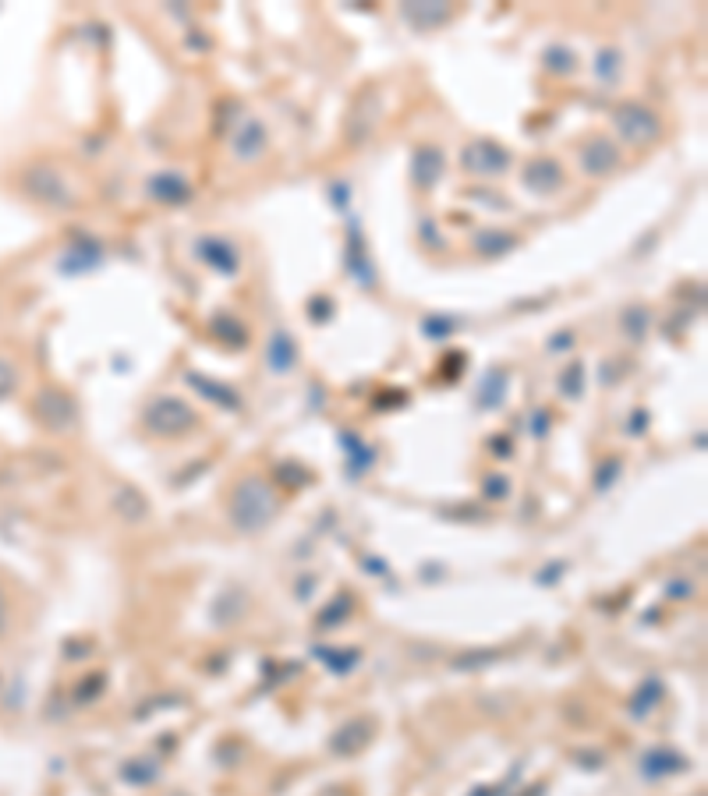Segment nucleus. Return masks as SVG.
<instances>
[{"label": "nucleus", "mask_w": 708, "mask_h": 796, "mask_svg": "<svg viewBox=\"0 0 708 796\" xmlns=\"http://www.w3.org/2000/svg\"><path fill=\"white\" fill-rule=\"evenodd\" d=\"M273 510H277V500L270 496L266 482H259V478H245V482H238V489H234V496H231V517H234L238 528L241 531L266 528L270 517H273Z\"/></svg>", "instance_id": "nucleus-1"}, {"label": "nucleus", "mask_w": 708, "mask_h": 796, "mask_svg": "<svg viewBox=\"0 0 708 796\" xmlns=\"http://www.w3.org/2000/svg\"><path fill=\"white\" fill-rule=\"evenodd\" d=\"M142 422L153 436H163V439H174V436H185L199 425V414L181 400V397H153L142 411Z\"/></svg>", "instance_id": "nucleus-2"}, {"label": "nucleus", "mask_w": 708, "mask_h": 796, "mask_svg": "<svg viewBox=\"0 0 708 796\" xmlns=\"http://www.w3.org/2000/svg\"><path fill=\"white\" fill-rule=\"evenodd\" d=\"M613 128L627 146H649L663 135V121L656 110L641 106V103H620L613 110Z\"/></svg>", "instance_id": "nucleus-3"}, {"label": "nucleus", "mask_w": 708, "mask_h": 796, "mask_svg": "<svg viewBox=\"0 0 708 796\" xmlns=\"http://www.w3.org/2000/svg\"><path fill=\"white\" fill-rule=\"evenodd\" d=\"M460 163H464V170H468L471 177H500V174L510 167V153H507L500 142L482 138V142L464 146Z\"/></svg>", "instance_id": "nucleus-4"}, {"label": "nucleus", "mask_w": 708, "mask_h": 796, "mask_svg": "<svg viewBox=\"0 0 708 796\" xmlns=\"http://www.w3.org/2000/svg\"><path fill=\"white\" fill-rule=\"evenodd\" d=\"M620 146L613 142V138H606V135H595V138H588L585 146H581V156H578V163H581V170L588 174V177H610L617 167H620Z\"/></svg>", "instance_id": "nucleus-5"}, {"label": "nucleus", "mask_w": 708, "mask_h": 796, "mask_svg": "<svg viewBox=\"0 0 708 796\" xmlns=\"http://www.w3.org/2000/svg\"><path fill=\"white\" fill-rule=\"evenodd\" d=\"M270 149V135H266V124L259 117H241L234 135H231V153L241 160V163H256L263 153Z\"/></svg>", "instance_id": "nucleus-6"}, {"label": "nucleus", "mask_w": 708, "mask_h": 796, "mask_svg": "<svg viewBox=\"0 0 708 796\" xmlns=\"http://www.w3.org/2000/svg\"><path fill=\"white\" fill-rule=\"evenodd\" d=\"M521 185L531 192V195H556V192H563V185H567V174H563V167L556 163V160H549V156H535L531 163H524V174H521Z\"/></svg>", "instance_id": "nucleus-7"}, {"label": "nucleus", "mask_w": 708, "mask_h": 796, "mask_svg": "<svg viewBox=\"0 0 708 796\" xmlns=\"http://www.w3.org/2000/svg\"><path fill=\"white\" fill-rule=\"evenodd\" d=\"M195 256L209 265L213 272H220V276H234V272L241 269V252H238L227 238H216V234L199 238V241H195Z\"/></svg>", "instance_id": "nucleus-8"}, {"label": "nucleus", "mask_w": 708, "mask_h": 796, "mask_svg": "<svg viewBox=\"0 0 708 796\" xmlns=\"http://www.w3.org/2000/svg\"><path fill=\"white\" fill-rule=\"evenodd\" d=\"M443 167H446V160H443L439 146H418L411 153V185L418 192H432L443 181Z\"/></svg>", "instance_id": "nucleus-9"}, {"label": "nucleus", "mask_w": 708, "mask_h": 796, "mask_svg": "<svg viewBox=\"0 0 708 796\" xmlns=\"http://www.w3.org/2000/svg\"><path fill=\"white\" fill-rule=\"evenodd\" d=\"M28 188L46 202V206H57V209H67V206H75V195L67 192V185H64V177L57 174V170H50V167H43V170H32L28 174Z\"/></svg>", "instance_id": "nucleus-10"}, {"label": "nucleus", "mask_w": 708, "mask_h": 796, "mask_svg": "<svg viewBox=\"0 0 708 796\" xmlns=\"http://www.w3.org/2000/svg\"><path fill=\"white\" fill-rule=\"evenodd\" d=\"M149 195L156 199V202H167V206H181V202H188V195H192V185L177 174V170H163V174H156V177H149Z\"/></svg>", "instance_id": "nucleus-11"}, {"label": "nucleus", "mask_w": 708, "mask_h": 796, "mask_svg": "<svg viewBox=\"0 0 708 796\" xmlns=\"http://www.w3.org/2000/svg\"><path fill=\"white\" fill-rule=\"evenodd\" d=\"M295 361H298V347H295V340H291L287 333H273V336H270V347H266V365H270L277 375H284V372H291Z\"/></svg>", "instance_id": "nucleus-12"}, {"label": "nucleus", "mask_w": 708, "mask_h": 796, "mask_svg": "<svg viewBox=\"0 0 708 796\" xmlns=\"http://www.w3.org/2000/svg\"><path fill=\"white\" fill-rule=\"evenodd\" d=\"M475 248L485 256V259H500V256H507V252H514L517 248V238L514 234H507V231H478L475 234Z\"/></svg>", "instance_id": "nucleus-13"}, {"label": "nucleus", "mask_w": 708, "mask_h": 796, "mask_svg": "<svg viewBox=\"0 0 708 796\" xmlns=\"http://www.w3.org/2000/svg\"><path fill=\"white\" fill-rule=\"evenodd\" d=\"M213 336H220L227 347H248V329L234 319V315H227V311H216L213 315Z\"/></svg>", "instance_id": "nucleus-14"}, {"label": "nucleus", "mask_w": 708, "mask_h": 796, "mask_svg": "<svg viewBox=\"0 0 708 796\" xmlns=\"http://www.w3.org/2000/svg\"><path fill=\"white\" fill-rule=\"evenodd\" d=\"M67 259H75V263H67L64 269H71V272H78V269H96V265L103 263V248L96 245V241H89V238H82L71 252H67Z\"/></svg>", "instance_id": "nucleus-15"}, {"label": "nucleus", "mask_w": 708, "mask_h": 796, "mask_svg": "<svg viewBox=\"0 0 708 796\" xmlns=\"http://www.w3.org/2000/svg\"><path fill=\"white\" fill-rule=\"evenodd\" d=\"M404 14L418 25H436V21H446L450 18V7H432V4H411L404 7Z\"/></svg>", "instance_id": "nucleus-16"}, {"label": "nucleus", "mask_w": 708, "mask_h": 796, "mask_svg": "<svg viewBox=\"0 0 708 796\" xmlns=\"http://www.w3.org/2000/svg\"><path fill=\"white\" fill-rule=\"evenodd\" d=\"M192 386H199L202 393H209V397H220V404L224 407H238V397H234V390H227V386H216V382H206L202 375H192Z\"/></svg>", "instance_id": "nucleus-17"}, {"label": "nucleus", "mask_w": 708, "mask_h": 796, "mask_svg": "<svg viewBox=\"0 0 708 796\" xmlns=\"http://www.w3.org/2000/svg\"><path fill=\"white\" fill-rule=\"evenodd\" d=\"M599 78H602V82H606V78H610V82L620 78V53H617V50H602V53H599Z\"/></svg>", "instance_id": "nucleus-18"}, {"label": "nucleus", "mask_w": 708, "mask_h": 796, "mask_svg": "<svg viewBox=\"0 0 708 796\" xmlns=\"http://www.w3.org/2000/svg\"><path fill=\"white\" fill-rule=\"evenodd\" d=\"M581 386H585V368H581V365H570V368L560 375V390H563L567 397H574Z\"/></svg>", "instance_id": "nucleus-19"}, {"label": "nucleus", "mask_w": 708, "mask_h": 796, "mask_svg": "<svg viewBox=\"0 0 708 796\" xmlns=\"http://www.w3.org/2000/svg\"><path fill=\"white\" fill-rule=\"evenodd\" d=\"M570 60H574V57H570L567 50H549V67H556V71H574Z\"/></svg>", "instance_id": "nucleus-20"}, {"label": "nucleus", "mask_w": 708, "mask_h": 796, "mask_svg": "<svg viewBox=\"0 0 708 796\" xmlns=\"http://www.w3.org/2000/svg\"><path fill=\"white\" fill-rule=\"evenodd\" d=\"M11 386H14V375H11V365H4V361H0V397H4V393H7Z\"/></svg>", "instance_id": "nucleus-21"}, {"label": "nucleus", "mask_w": 708, "mask_h": 796, "mask_svg": "<svg viewBox=\"0 0 708 796\" xmlns=\"http://www.w3.org/2000/svg\"><path fill=\"white\" fill-rule=\"evenodd\" d=\"M570 340H574L570 333H560V336L549 340V351H570Z\"/></svg>", "instance_id": "nucleus-22"}]
</instances>
